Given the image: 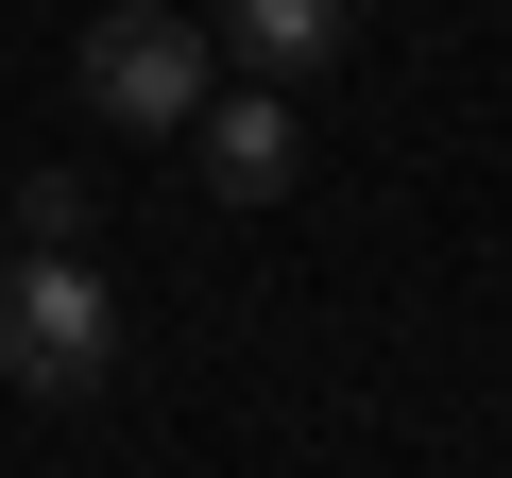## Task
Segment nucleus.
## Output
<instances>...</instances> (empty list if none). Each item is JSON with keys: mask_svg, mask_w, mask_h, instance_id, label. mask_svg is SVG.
Segmentation results:
<instances>
[{"mask_svg": "<svg viewBox=\"0 0 512 478\" xmlns=\"http://www.w3.org/2000/svg\"><path fill=\"white\" fill-rule=\"evenodd\" d=\"M188 154H205V205H291V171H308V137H291V86H205L188 120H171Z\"/></svg>", "mask_w": 512, "mask_h": 478, "instance_id": "obj_3", "label": "nucleus"}, {"mask_svg": "<svg viewBox=\"0 0 512 478\" xmlns=\"http://www.w3.org/2000/svg\"><path fill=\"white\" fill-rule=\"evenodd\" d=\"M0 222H35V239H86V222H103V188H86V171H35Z\"/></svg>", "mask_w": 512, "mask_h": 478, "instance_id": "obj_5", "label": "nucleus"}, {"mask_svg": "<svg viewBox=\"0 0 512 478\" xmlns=\"http://www.w3.org/2000/svg\"><path fill=\"white\" fill-rule=\"evenodd\" d=\"M205 69H222V35H205V18H171V0H103L86 52H69V86H86V120H103V137H171V120L205 103Z\"/></svg>", "mask_w": 512, "mask_h": 478, "instance_id": "obj_1", "label": "nucleus"}, {"mask_svg": "<svg viewBox=\"0 0 512 478\" xmlns=\"http://www.w3.org/2000/svg\"><path fill=\"white\" fill-rule=\"evenodd\" d=\"M103 359H120V291L86 274V239L0 257V376H18V393H86Z\"/></svg>", "mask_w": 512, "mask_h": 478, "instance_id": "obj_2", "label": "nucleus"}, {"mask_svg": "<svg viewBox=\"0 0 512 478\" xmlns=\"http://www.w3.org/2000/svg\"><path fill=\"white\" fill-rule=\"evenodd\" d=\"M205 35H222V69H256V86H308V69L359 35V0H205Z\"/></svg>", "mask_w": 512, "mask_h": 478, "instance_id": "obj_4", "label": "nucleus"}]
</instances>
